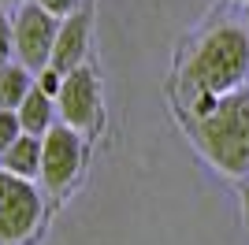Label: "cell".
I'll list each match as a JSON object with an SVG mask.
<instances>
[{
	"label": "cell",
	"mask_w": 249,
	"mask_h": 245,
	"mask_svg": "<svg viewBox=\"0 0 249 245\" xmlns=\"http://www.w3.org/2000/svg\"><path fill=\"white\" fill-rule=\"evenodd\" d=\"M15 4H26V0H0V8H15Z\"/></svg>",
	"instance_id": "cell-16"
},
{
	"label": "cell",
	"mask_w": 249,
	"mask_h": 245,
	"mask_svg": "<svg viewBox=\"0 0 249 245\" xmlns=\"http://www.w3.org/2000/svg\"><path fill=\"white\" fill-rule=\"evenodd\" d=\"M246 22H249V0H246Z\"/></svg>",
	"instance_id": "cell-17"
},
{
	"label": "cell",
	"mask_w": 249,
	"mask_h": 245,
	"mask_svg": "<svg viewBox=\"0 0 249 245\" xmlns=\"http://www.w3.org/2000/svg\"><path fill=\"white\" fill-rule=\"evenodd\" d=\"M22 134V126H19V112H0V153L8 149L15 138Z\"/></svg>",
	"instance_id": "cell-12"
},
{
	"label": "cell",
	"mask_w": 249,
	"mask_h": 245,
	"mask_svg": "<svg viewBox=\"0 0 249 245\" xmlns=\"http://www.w3.org/2000/svg\"><path fill=\"white\" fill-rule=\"evenodd\" d=\"M86 160V141L82 130H74L67 122H52L49 134L41 138V178L52 193H63L78 178Z\"/></svg>",
	"instance_id": "cell-4"
},
{
	"label": "cell",
	"mask_w": 249,
	"mask_h": 245,
	"mask_svg": "<svg viewBox=\"0 0 249 245\" xmlns=\"http://www.w3.org/2000/svg\"><path fill=\"white\" fill-rule=\"evenodd\" d=\"M246 78H249V34L242 26L223 22L201 37V45L182 67L178 89L190 104V115H201L223 93L242 89Z\"/></svg>",
	"instance_id": "cell-1"
},
{
	"label": "cell",
	"mask_w": 249,
	"mask_h": 245,
	"mask_svg": "<svg viewBox=\"0 0 249 245\" xmlns=\"http://www.w3.org/2000/svg\"><path fill=\"white\" fill-rule=\"evenodd\" d=\"M37 8H45L49 15H56V19H67V15H74V11L82 8V0H34Z\"/></svg>",
	"instance_id": "cell-13"
},
{
	"label": "cell",
	"mask_w": 249,
	"mask_h": 245,
	"mask_svg": "<svg viewBox=\"0 0 249 245\" xmlns=\"http://www.w3.org/2000/svg\"><path fill=\"white\" fill-rule=\"evenodd\" d=\"M56 112L74 130L97 126V119H101V89H97V74L86 63L63 74L60 93H56Z\"/></svg>",
	"instance_id": "cell-6"
},
{
	"label": "cell",
	"mask_w": 249,
	"mask_h": 245,
	"mask_svg": "<svg viewBox=\"0 0 249 245\" xmlns=\"http://www.w3.org/2000/svg\"><path fill=\"white\" fill-rule=\"evenodd\" d=\"M34 89V71L22 63H4L0 67V112H19L22 97Z\"/></svg>",
	"instance_id": "cell-10"
},
{
	"label": "cell",
	"mask_w": 249,
	"mask_h": 245,
	"mask_svg": "<svg viewBox=\"0 0 249 245\" xmlns=\"http://www.w3.org/2000/svg\"><path fill=\"white\" fill-rule=\"evenodd\" d=\"M242 4H246V0H242Z\"/></svg>",
	"instance_id": "cell-18"
},
{
	"label": "cell",
	"mask_w": 249,
	"mask_h": 245,
	"mask_svg": "<svg viewBox=\"0 0 249 245\" xmlns=\"http://www.w3.org/2000/svg\"><path fill=\"white\" fill-rule=\"evenodd\" d=\"M41 223V193L34 178L0 171V242L19 245Z\"/></svg>",
	"instance_id": "cell-3"
},
{
	"label": "cell",
	"mask_w": 249,
	"mask_h": 245,
	"mask_svg": "<svg viewBox=\"0 0 249 245\" xmlns=\"http://www.w3.org/2000/svg\"><path fill=\"white\" fill-rule=\"evenodd\" d=\"M190 134L219 171L246 175L249 171V89H231L208 112L190 115Z\"/></svg>",
	"instance_id": "cell-2"
},
{
	"label": "cell",
	"mask_w": 249,
	"mask_h": 245,
	"mask_svg": "<svg viewBox=\"0 0 249 245\" xmlns=\"http://www.w3.org/2000/svg\"><path fill=\"white\" fill-rule=\"evenodd\" d=\"M238 197H242V219H246V230H249V178L238 186Z\"/></svg>",
	"instance_id": "cell-15"
},
{
	"label": "cell",
	"mask_w": 249,
	"mask_h": 245,
	"mask_svg": "<svg viewBox=\"0 0 249 245\" xmlns=\"http://www.w3.org/2000/svg\"><path fill=\"white\" fill-rule=\"evenodd\" d=\"M15 60V22L0 11V67Z\"/></svg>",
	"instance_id": "cell-11"
},
{
	"label": "cell",
	"mask_w": 249,
	"mask_h": 245,
	"mask_svg": "<svg viewBox=\"0 0 249 245\" xmlns=\"http://www.w3.org/2000/svg\"><path fill=\"white\" fill-rule=\"evenodd\" d=\"M60 82H63V74H60V71H52V67L37 71V89H45L52 101H56V93H60Z\"/></svg>",
	"instance_id": "cell-14"
},
{
	"label": "cell",
	"mask_w": 249,
	"mask_h": 245,
	"mask_svg": "<svg viewBox=\"0 0 249 245\" xmlns=\"http://www.w3.org/2000/svg\"><path fill=\"white\" fill-rule=\"evenodd\" d=\"M52 122H56V101H52L45 89H37V82H34V89L26 93L22 104H19V126H22V134L45 138Z\"/></svg>",
	"instance_id": "cell-9"
},
{
	"label": "cell",
	"mask_w": 249,
	"mask_h": 245,
	"mask_svg": "<svg viewBox=\"0 0 249 245\" xmlns=\"http://www.w3.org/2000/svg\"><path fill=\"white\" fill-rule=\"evenodd\" d=\"M56 34H60V19L49 15L37 4H19V15H15V56L26 71H45L52 60V45H56Z\"/></svg>",
	"instance_id": "cell-5"
},
{
	"label": "cell",
	"mask_w": 249,
	"mask_h": 245,
	"mask_svg": "<svg viewBox=\"0 0 249 245\" xmlns=\"http://www.w3.org/2000/svg\"><path fill=\"white\" fill-rule=\"evenodd\" d=\"M89 26H93V11L89 8H78L74 15L60 22V34H56V45H52V60L49 67L52 71H74L86 63V49H89Z\"/></svg>",
	"instance_id": "cell-7"
},
{
	"label": "cell",
	"mask_w": 249,
	"mask_h": 245,
	"mask_svg": "<svg viewBox=\"0 0 249 245\" xmlns=\"http://www.w3.org/2000/svg\"><path fill=\"white\" fill-rule=\"evenodd\" d=\"M0 171L19 175V178H37V175H41V138L19 134V138L0 153Z\"/></svg>",
	"instance_id": "cell-8"
}]
</instances>
